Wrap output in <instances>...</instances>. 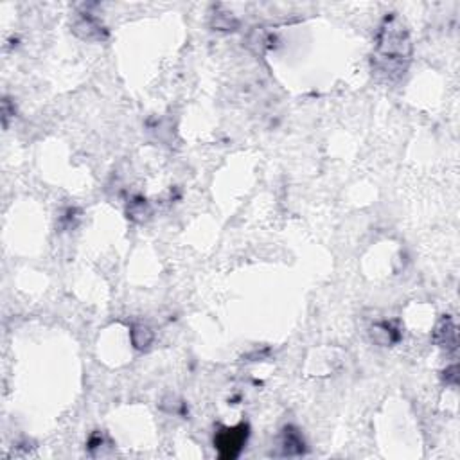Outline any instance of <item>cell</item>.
I'll return each mask as SVG.
<instances>
[{"label": "cell", "mask_w": 460, "mask_h": 460, "mask_svg": "<svg viewBox=\"0 0 460 460\" xmlns=\"http://www.w3.org/2000/svg\"><path fill=\"white\" fill-rule=\"evenodd\" d=\"M412 56V42L408 29L395 13L383 19L376 38V52L372 56V69L386 79H397L404 74Z\"/></svg>", "instance_id": "1"}, {"label": "cell", "mask_w": 460, "mask_h": 460, "mask_svg": "<svg viewBox=\"0 0 460 460\" xmlns=\"http://www.w3.org/2000/svg\"><path fill=\"white\" fill-rule=\"evenodd\" d=\"M248 430L250 428L247 423H241L232 428H221L214 437V446L218 450L219 459L234 460L241 455L243 448L248 441V435H250Z\"/></svg>", "instance_id": "2"}, {"label": "cell", "mask_w": 460, "mask_h": 460, "mask_svg": "<svg viewBox=\"0 0 460 460\" xmlns=\"http://www.w3.org/2000/svg\"><path fill=\"white\" fill-rule=\"evenodd\" d=\"M306 453V442L295 426H286L281 433V455L300 457Z\"/></svg>", "instance_id": "3"}, {"label": "cell", "mask_w": 460, "mask_h": 460, "mask_svg": "<svg viewBox=\"0 0 460 460\" xmlns=\"http://www.w3.org/2000/svg\"><path fill=\"white\" fill-rule=\"evenodd\" d=\"M433 340L441 347H446L448 351L457 349V326L450 316H442L437 327L433 331Z\"/></svg>", "instance_id": "4"}, {"label": "cell", "mask_w": 460, "mask_h": 460, "mask_svg": "<svg viewBox=\"0 0 460 460\" xmlns=\"http://www.w3.org/2000/svg\"><path fill=\"white\" fill-rule=\"evenodd\" d=\"M74 33L83 40H102L107 38V31L101 25L98 19H94L92 14H83L81 19L76 22Z\"/></svg>", "instance_id": "5"}, {"label": "cell", "mask_w": 460, "mask_h": 460, "mask_svg": "<svg viewBox=\"0 0 460 460\" xmlns=\"http://www.w3.org/2000/svg\"><path fill=\"white\" fill-rule=\"evenodd\" d=\"M372 340L380 345H394L401 340V329L395 322H382L372 327Z\"/></svg>", "instance_id": "6"}, {"label": "cell", "mask_w": 460, "mask_h": 460, "mask_svg": "<svg viewBox=\"0 0 460 460\" xmlns=\"http://www.w3.org/2000/svg\"><path fill=\"white\" fill-rule=\"evenodd\" d=\"M131 344L135 345V349L144 351V349H148L149 345L153 344V331L149 329L148 326L137 324V326L131 327Z\"/></svg>", "instance_id": "7"}, {"label": "cell", "mask_w": 460, "mask_h": 460, "mask_svg": "<svg viewBox=\"0 0 460 460\" xmlns=\"http://www.w3.org/2000/svg\"><path fill=\"white\" fill-rule=\"evenodd\" d=\"M151 210H149V205L144 198H133L128 205V218H131L133 221H144L148 218Z\"/></svg>", "instance_id": "8"}, {"label": "cell", "mask_w": 460, "mask_h": 460, "mask_svg": "<svg viewBox=\"0 0 460 460\" xmlns=\"http://www.w3.org/2000/svg\"><path fill=\"white\" fill-rule=\"evenodd\" d=\"M212 28L218 31H234L237 28V20L230 13H216L212 17Z\"/></svg>", "instance_id": "9"}, {"label": "cell", "mask_w": 460, "mask_h": 460, "mask_svg": "<svg viewBox=\"0 0 460 460\" xmlns=\"http://www.w3.org/2000/svg\"><path fill=\"white\" fill-rule=\"evenodd\" d=\"M14 116V107L11 108V101L8 98L2 101V119H4V126H8L10 122V117Z\"/></svg>", "instance_id": "10"}]
</instances>
